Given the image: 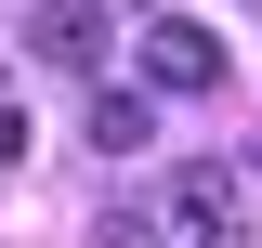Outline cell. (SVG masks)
<instances>
[{"label":"cell","instance_id":"obj_1","mask_svg":"<svg viewBox=\"0 0 262 248\" xmlns=\"http://www.w3.org/2000/svg\"><path fill=\"white\" fill-rule=\"evenodd\" d=\"M144 248H236V170H170L144 209Z\"/></svg>","mask_w":262,"mask_h":248},{"label":"cell","instance_id":"obj_2","mask_svg":"<svg viewBox=\"0 0 262 248\" xmlns=\"http://www.w3.org/2000/svg\"><path fill=\"white\" fill-rule=\"evenodd\" d=\"M144 79L158 92H223V39L196 27V13H158L144 27Z\"/></svg>","mask_w":262,"mask_h":248},{"label":"cell","instance_id":"obj_3","mask_svg":"<svg viewBox=\"0 0 262 248\" xmlns=\"http://www.w3.org/2000/svg\"><path fill=\"white\" fill-rule=\"evenodd\" d=\"M27 53L39 65H105V0H39L27 13Z\"/></svg>","mask_w":262,"mask_h":248},{"label":"cell","instance_id":"obj_4","mask_svg":"<svg viewBox=\"0 0 262 248\" xmlns=\"http://www.w3.org/2000/svg\"><path fill=\"white\" fill-rule=\"evenodd\" d=\"M144 131H158V105H144V92H92V144H105V157H131Z\"/></svg>","mask_w":262,"mask_h":248}]
</instances>
